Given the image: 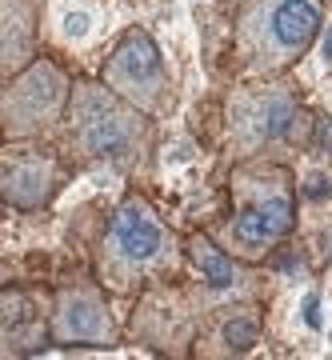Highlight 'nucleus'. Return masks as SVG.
<instances>
[{"instance_id": "f257e3e1", "label": "nucleus", "mask_w": 332, "mask_h": 360, "mask_svg": "<svg viewBox=\"0 0 332 360\" xmlns=\"http://www.w3.org/2000/svg\"><path fill=\"white\" fill-rule=\"evenodd\" d=\"M229 196H232V212L212 236L232 257L256 264L293 236L300 188H296L293 168L284 160H272V156L236 160L229 176Z\"/></svg>"}, {"instance_id": "f03ea898", "label": "nucleus", "mask_w": 332, "mask_h": 360, "mask_svg": "<svg viewBox=\"0 0 332 360\" xmlns=\"http://www.w3.org/2000/svg\"><path fill=\"white\" fill-rule=\"evenodd\" d=\"M180 240L168 229L141 193H128L120 200L96 245V281L108 292H141L156 281H168V272L180 264Z\"/></svg>"}, {"instance_id": "7ed1b4c3", "label": "nucleus", "mask_w": 332, "mask_h": 360, "mask_svg": "<svg viewBox=\"0 0 332 360\" xmlns=\"http://www.w3.org/2000/svg\"><path fill=\"white\" fill-rule=\"evenodd\" d=\"M236 72L276 80L312 49L324 25V0H229Z\"/></svg>"}, {"instance_id": "20e7f679", "label": "nucleus", "mask_w": 332, "mask_h": 360, "mask_svg": "<svg viewBox=\"0 0 332 360\" xmlns=\"http://www.w3.org/2000/svg\"><path fill=\"white\" fill-rule=\"evenodd\" d=\"M60 129L68 136V148L89 165L132 172L153 153V116L128 104L124 96H116L104 80L72 84V101Z\"/></svg>"}, {"instance_id": "39448f33", "label": "nucleus", "mask_w": 332, "mask_h": 360, "mask_svg": "<svg viewBox=\"0 0 332 360\" xmlns=\"http://www.w3.org/2000/svg\"><path fill=\"white\" fill-rule=\"evenodd\" d=\"M317 120L288 84H241L224 101V144L232 160H260L288 148H312Z\"/></svg>"}, {"instance_id": "423d86ee", "label": "nucleus", "mask_w": 332, "mask_h": 360, "mask_svg": "<svg viewBox=\"0 0 332 360\" xmlns=\"http://www.w3.org/2000/svg\"><path fill=\"white\" fill-rule=\"evenodd\" d=\"M68 101H72L68 72L49 56H37L20 72L4 77V104H0L4 141H40L44 132L64 124Z\"/></svg>"}, {"instance_id": "0eeeda50", "label": "nucleus", "mask_w": 332, "mask_h": 360, "mask_svg": "<svg viewBox=\"0 0 332 360\" xmlns=\"http://www.w3.org/2000/svg\"><path fill=\"white\" fill-rule=\"evenodd\" d=\"M101 80L116 96H124L128 104H136L141 112L165 116L172 108V77H168V65L156 40L148 37V28L132 25L124 37L113 44V52L104 56Z\"/></svg>"}, {"instance_id": "6e6552de", "label": "nucleus", "mask_w": 332, "mask_h": 360, "mask_svg": "<svg viewBox=\"0 0 332 360\" xmlns=\"http://www.w3.org/2000/svg\"><path fill=\"white\" fill-rule=\"evenodd\" d=\"M64 184V160L56 148L40 141H4L0 165V196L16 212H40Z\"/></svg>"}, {"instance_id": "1a4fd4ad", "label": "nucleus", "mask_w": 332, "mask_h": 360, "mask_svg": "<svg viewBox=\"0 0 332 360\" xmlns=\"http://www.w3.org/2000/svg\"><path fill=\"white\" fill-rule=\"evenodd\" d=\"M120 328L101 281H68L52 292V345L113 348Z\"/></svg>"}, {"instance_id": "9d476101", "label": "nucleus", "mask_w": 332, "mask_h": 360, "mask_svg": "<svg viewBox=\"0 0 332 360\" xmlns=\"http://www.w3.org/2000/svg\"><path fill=\"white\" fill-rule=\"evenodd\" d=\"M184 257L192 260V269H196V276L212 300H256V292H260L253 284L256 276L248 272V260L232 257L208 232H192L184 240Z\"/></svg>"}, {"instance_id": "9b49d317", "label": "nucleus", "mask_w": 332, "mask_h": 360, "mask_svg": "<svg viewBox=\"0 0 332 360\" xmlns=\"http://www.w3.org/2000/svg\"><path fill=\"white\" fill-rule=\"evenodd\" d=\"M260 345V312L253 300H229L200 321L196 352L205 356H244Z\"/></svg>"}, {"instance_id": "f8f14e48", "label": "nucleus", "mask_w": 332, "mask_h": 360, "mask_svg": "<svg viewBox=\"0 0 332 360\" xmlns=\"http://www.w3.org/2000/svg\"><path fill=\"white\" fill-rule=\"evenodd\" d=\"M52 340V309L37 312V300L25 288H4V356H25Z\"/></svg>"}, {"instance_id": "ddd939ff", "label": "nucleus", "mask_w": 332, "mask_h": 360, "mask_svg": "<svg viewBox=\"0 0 332 360\" xmlns=\"http://www.w3.org/2000/svg\"><path fill=\"white\" fill-rule=\"evenodd\" d=\"M37 20L40 0H4V40H0L4 77H13L37 60Z\"/></svg>"}, {"instance_id": "4468645a", "label": "nucleus", "mask_w": 332, "mask_h": 360, "mask_svg": "<svg viewBox=\"0 0 332 360\" xmlns=\"http://www.w3.org/2000/svg\"><path fill=\"white\" fill-rule=\"evenodd\" d=\"M300 196H308V200H324V196H332V168L308 172L305 184H300Z\"/></svg>"}, {"instance_id": "2eb2a0df", "label": "nucleus", "mask_w": 332, "mask_h": 360, "mask_svg": "<svg viewBox=\"0 0 332 360\" xmlns=\"http://www.w3.org/2000/svg\"><path fill=\"white\" fill-rule=\"evenodd\" d=\"M320 245H324V260L332 264V224H328L324 232H320Z\"/></svg>"}]
</instances>
